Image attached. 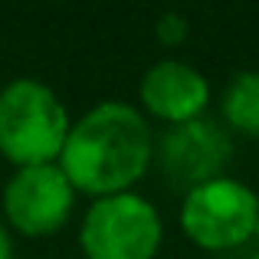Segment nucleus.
Listing matches in <instances>:
<instances>
[{
	"mask_svg": "<svg viewBox=\"0 0 259 259\" xmlns=\"http://www.w3.org/2000/svg\"><path fill=\"white\" fill-rule=\"evenodd\" d=\"M154 164V132L145 112L128 102H99L72 121L66 135L59 167L92 200L128 194Z\"/></svg>",
	"mask_w": 259,
	"mask_h": 259,
	"instance_id": "nucleus-1",
	"label": "nucleus"
},
{
	"mask_svg": "<svg viewBox=\"0 0 259 259\" xmlns=\"http://www.w3.org/2000/svg\"><path fill=\"white\" fill-rule=\"evenodd\" d=\"M69 128L66 105L46 82L23 76L0 89V154L10 164H56Z\"/></svg>",
	"mask_w": 259,
	"mask_h": 259,
	"instance_id": "nucleus-2",
	"label": "nucleus"
},
{
	"mask_svg": "<svg viewBox=\"0 0 259 259\" xmlns=\"http://www.w3.org/2000/svg\"><path fill=\"white\" fill-rule=\"evenodd\" d=\"M259 194L249 184L223 174L187 190L181 203V230L207 253H233L256 240Z\"/></svg>",
	"mask_w": 259,
	"mask_h": 259,
	"instance_id": "nucleus-3",
	"label": "nucleus"
},
{
	"mask_svg": "<svg viewBox=\"0 0 259 259\" xmlns=\"http://www.w3.org/2000/svg\"><path fill=\"white\" fill-rule=\"evenodd\" d=\"M164 243V223L148 197L112 194L89 203L79 249L85 259H154Z\"/></svg>",
	"mask_w": 259,
	"mask_h": 259,
	"instance_id": "nucleus-4",
	"label": "nucleus"
},
{
	"mask_svg": "<svg viewBox=\"0 0 259 259\" xmlns=\"http://www.w3.org/2000/svg\"><path fill=\"white\" fill-rule=\"evenodd\" d=\"M230 158H233V135L223 121L207 115L171 125L161 138H154V164L161 177L184 194L223 177Z\"/></svg>",
	"mask_w": 259,
	"mask_h": 259,
	"instance_id": "nucleus-5",
	"label": "nucleus"
},
{
	"mask_svg": "<svg viewBox=\"0 0 259 259\" xmlns=\"http://www.w3.org/2000/svg\"><path fill=\"white\" fill-rule=\"evenodd\" d=\"M72 207H76V187L63 174L59 161L17 167V174L4 187L7 227L30 240H43L63 230Z\"/></svg>",
	"mask_w": 259,
	"mask_h": 259,
	"instance_id": "nucleus-6",
	"label": "nucleus"
},
{
	"mask_svg": "<svg viewBox=\"0 0 259 259\" xmlns=\"http://www.w3.org/2000/svg\"><path fill=\"white\" fill-rule=\"evenodd\" d=\"M138 99L151 118L171 128L207 115L210 82L197 66L184 63V59H161L141 76Z\"/></svg>",
	"mask_w": 259,
	"mask_h": 259,
	"instance_id": "nucleus-7",
	"label": "nucleus"
},
{
	"mask_svg": "<svg viewBox=\"0 0 259 259\" xmlns=\"http://www.w3.org/2000/svg\"><path fill=\"white\" fill-rule=\"evenodd\" d=\"M220 115L230 132L259 138V69H243L230 79L220 99Z\"/></svg>",
	"mask_w": 259,
	"mask_h": 259,
	"instance_id": "nucleus-8",
	"label": "nucleus"
},
{
	"mask_svg": "<svg viewBox=\"0 0 259 259\" xmlns=\"http://www.w3.org/2000/svg\"><path fill=\"white\" fill-rule=\"evenodd\" d=\"M154 33H158V39L164 46H181L184 39H187V33H190V23H187V17H181V13H161Z\"/></svg>",
	"mask_w": 259,
	"mask_h": 259,
	"instance_id": "nucleus-9",
	"label": "nucleus"
},
{
	"mask_svg": "<svg viewBox=\"0 0 259 259\" xmlns=\"http://www.w3.org/2000/svg\"><path fill=\"white\" fill-rule=\"evenodd\" d=\"M0 259H13V240H10V230L0 223Z\"/></svg>",
	"mask_w": 259,
	"mask_h": 259,
	"instance_id": "nucleus-10",
	"label": "nucleus"
},
{
	"mask_svg": "<svg viewBox=\"0 0 259 259\" xmlns=\"http://www.w3.org/2000/svg\"><path fill=\"white\" fill-rule=\"evenodd\" d=\"M256 246H259V217H256Z\"/></svg>",
	"mask_w": 259,
	"mask_h": 259,
	"instance_id": "nucleus-11",
	"label": "nucleus"
},
{
	"mask_svg": "<svg viewBox=\"0 0 259 259\" xmlns=\"http://www.w3.org/2000/svg\"><path fill=\"white\" fill-rule=\"evenodd\" d=\"M246 259H259V249H256V253H249V256H246Z\"/></svg>",
	"mask_w": 259,
	"mask_h": 259,
	"instance_id": "nucleus-12",
	"label": "nucleus"
}]
</instances>
